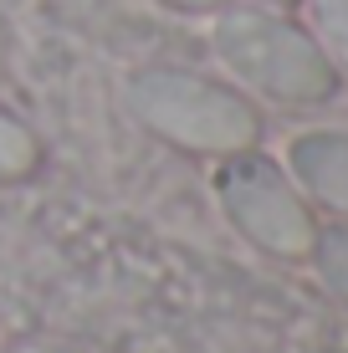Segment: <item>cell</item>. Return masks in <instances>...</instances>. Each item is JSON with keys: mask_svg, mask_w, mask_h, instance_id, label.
Listing matches in <instances>:
<instances>
[{"mask_svg": "<svg viewBox=\"0 0 348 353\" xmlns=\"http://www.w3.org/2000/svg\"><path fill=\"white\" fill-rule=\"evenodd\" d=\"M256 6H272V10H287V6H297V0H256Z\"/></svg>", "mask_w": 348, "mask_h": 353, "instance_id": "30bf717a", "label": "cell"}, {"mask_svg": "<svg viewBox=\"0 0 348 353\" xmlns=\"http://www.w3.org/2000/svg\"><path fill=\"white\" fill-rule=\"evenodd\" d=\"M0 353H77V348L52 343V338H26V343H10V348H0Z\"/></svg>", "mask_w": 348, "mask_h": 353, "instance_id": "ba28073f", "label": "cell"}, {"mask_svg": "<svg viewBox=\"0 0 348 353\" xmlns=\"http://www.w3.org/2000/svg\"><path fill=\"white\" fill-rule=\"evenodd\" d=\"M307 261H313L318 282L348 307V221L318 225V241H313V251H307Z\"/></svg>", "mask_w": 348, "mask_h": 353, "instance_id": "5b68a950", "label": "cell"}, {"mask_svg": "<svg viewBox=\"0 0 348 353\" xmlns=\"http://www.w3.org/2000/svg\"><path fill=\"white\" fill-rule=\"evenodd\" d=\"M287 174L307 194V205H323L338 221H348V133L343 128H313L287 143Z\"/></svg>", "mask_w": 348, "mask_h": 353, "instance_id": "277c9868", "label": "cell"}, {"mask_svg": "<svg viewBox=\"0 0 348 353\" xmlns=\"http://www.w3.org/2000/svg\"><path fill=\"white\" fill-rule=\"evenodd\" d=\"M210 52L225 67L231 88L256 92L277 108H318L338 92L343 72L318 46V36L287 21L272 6H231L210 10Z\"/></svg>", "mask_w": 348, "mask_h": 353, "instance_id": "6da1fadb", "label": "cell"}, {"mask_svg": "<svg viewBox=\"0 0 348 353\" xmlns=\"http://www.w3.org/2000/svg\"><path fill=\"white\" fill-rule=\"evenodd\" d=\"M159 6H170V10H205L210 16V10H221L225 0H159Z\"/></svg>", "mask_w": 348, "mask_h": 353, "instance_id": "9c48e42d", "label": "cell"}, {"mask_svg": "<svg viewBox=\"0 0 348 353\" xmlns=\"http://www.w3.org/2000/svg\"><path fill=\"white\" fill-rule=\"evenodd\" d=\"M123 103H128L139 128H149L170 149L200 154V159H225V154H241V149L261 143L256 103L241 88L215 82L205 72H190V67L134 72L123 88Z\"/></svg>", "mask_w": 348, "mask_h": 353, "instance_id": "7a4b0ae2", "label": "cell"}, {"mask_svg": "<svg viewBox=\"0 0 348 353\" xmlns=\"http://www.w3.org/2000/svg\"><path fill=\"white\" fill-rule=\"evenodd\" d=\"M36 164H41V143H36V133L21 123L16 113L0 108V185H16V179L36 174Z\"/></svg>", "mask_w": 348, "mask_h": 353, "instance_id": "8992f818", "label": "cell"}, {"mask_svg": "<svg viewBox=\"0 0 348 353\" xmlns=\"http://www.w3.org/2000/svg\"><path fill=\"white\" fill-rule=\"evenodd\" d=\"M313 16V36L318 46L333 57V67L348 72V0H297Z\"/></svg>", "mask_w": 348, "mask_h": 353, "instance_id": "52a82bcc", "label": "cell"}, {"mask_svg": "<svg viewBox=\"0 0 348 353\" xmlns=\"http://www.w3.org/2000/svg\"><path fill=\"white\" fill-rule=\"evenodd\" d=\"M215 200H221V215L256 251H267L277 261H307V251L318 241V215L307 205V194L297 190V179L287 174V164L267 159L256 149L225 154L215 169Z\"/></svg>", "mask_w": 348, "mask_h": 353, "instance_id": "3957f363", "label": "cell"}]
</instances>
